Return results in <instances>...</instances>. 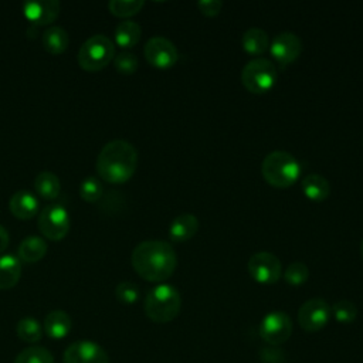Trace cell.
<instances>
[{"instance_id": "cell-1", "label": "cell", "mask_w": 363, "mask_h": 363, "mask_svg": "<svg viewBox=\"0 0 363 363\" xmlns=\"http://www.w3.org/2000/svg\"><path fill=\"white\" fill-rule=\"evenodd\" d=\"M130 262L140 278L149 282H163L173 275L177 255L167 241L146 240L133 248Z\"/></svg>"}, {"instance_id": "cell-2", "label": "cell", "mask_w": 363, "mask_h": 363, "mask_svg": "<svg viewBox=\"0 0 363 363\" xmlns=\"http://www.w3.org/2000/svg\"><path fill=\"white\" fill-rule=\"evenodd\" d=\"M138 166V152L132 143L115 139L104 145L96 157V172L108 183L121 184L128 182Z\"/></svg>"}, {"instance_id": "cell-3", "label": "cell", "mask_w": 363, "mask_h": 363, "mask_svg": "<svg viewBox=\"0 0 363 363\" xmlns=\"http://www.w3.org/2000/svg\"><path fill=\"white\" fill-rule=\"evenodd\" d=\"M182 296L180 292L169 284H159L153 286L145 298L143 309L146 316L156 323L172 322L180 312Z\"/></svg>"}, {"instance_id": "cell-4", "label": "cell", "mask_w": 363, "mask_h": 363, "mask_svg": "<svg viewBox=\"0 0 363 363\" xmlns=\"http://www.w3.org/2000/svg\"><path fill=\"white\" fill-rule=\"evenodd\" d=\"M261 172L268 184L277 189H286L299 179L301 164L291 153L274 150L264 157Z\"/></svg>"}, {"instance_id": "cell-5", "label": "cell", "mask_w": 363, "mask_h": 363, "mask_svg": "<svg viewBox=\"0 0 363 363\" xmlns=\"http://www.w3.org/2000/svg\"><path fill=\"white\" fill-rule=\"evenodd\" d=\"M115 57V45L104 34H95L86 38L78 50V64L84 71L95 72L105 68Z\"/></svg>"}, {"instance_id": "cell-6", "label": "cell", "mask_w": 363, "mask_h": 363, "mask_svg": "<svg viewBox=\"0 0 363 363\" xmlns=\"http://www.w3.org/2000/svg\"><path fill=\"white\" fill-rule=\"evenodd\" d=\"M277 78V67L267 58H254L241 71V82L251 94L268 92L275 85Z\"/></svg>"}, {"instance_id": "cell-7", "label": "cell", "mask_w": 363, "mask_h": 363, "mask_svg": "<svg viewBox=\"0 0 363 363\" xmlns=\"http://www.w3.org/2000/svg\"><path fill=\"white\" fill-rule=\"evenodd\" d=\"M37 225L45 238L61 241L69 231V214L61 204H48L41 210Z\"/></svg>"}, {"instance_id": "cell-8", "label": "cell", "mask_w": 363, "mask_h": 363, "mask_svg": "<svg viewBox=\"0 0 363 363\" xmlns=\"http://www.w3.org/2000/svg\"><path fill=\"white\" fill-rule=\"evenodd\" d=\"M292 333V320L284 311L267 313L259 323V336L271 346L285 343Z\"/></svg>"}, {"instance_id": "cell-9", "label": "cell", "mask_w": 363, "mask_h": 363, "mask_svg": "<svg viewBox=\"0 0 363 363\" xmlns=\"http://www.w3.org/2000/svg\"><path fill=\"white\" fill-rule=\"evenodd\" d=\"M330 316V305L322 298H312L301 305L298 323L305 332H318L328 325Z\"/></svg>"}, {"instance_id": "cell-10", "label": "cell", "mask_w": 363, "mask_h": 363, "mask_svg": "<svg viewBox=\"0 0 363 363\" xmlns=\"http://www.w3.org/2000/svg\"><path fill=\"white\" fill-rule=\"evenodd\" d=\"M247 267L251 278L262 285L275 284L282 274L279 259L268 251H259L252 254L248 259Z\"/></svg>"}, {"instance_id": "cell-11", "label": "cell", "mask_w": 363, "mask_h": 363, "mask_svg": "<svg viewBox=\"0 0 363 363\" xmlns=\"http://www.w3.org/2000/svg\"><path fill=\"white\" fill-rule=\"evenodd\" d=\"M143 54L146 61L152 67L159 69H169L179 60V52L176 45L164 37L149 38L145 44Z\"/></svg>"}, {"instance_id": "cell-12", "label": "cell", "mask_w": 363, "mask_h": 363, "mask_svg": "<svg viewBox=\"0 0 363 363\" xmlns=\"http://www.w3.org/2000/svg\"><path fill=\"white\" fill-rule=\"evenodd\" d=\"M64 363H109V357L96 342L77 340L65 349Z\"/></svg>"}, {"instance_id": "cell-13", "label": "cell", "mask_w": 363, "mask_h": 363, "mask_svg": "<svg viewBox=\"0 0 363 363\" xmlns=\"http://www.w3.org/2000/svg\"><path fill=\"white\" fill-rule=\"evenodd\" d=\"M269 51L274 60L279 65L285 67L292 64L299 57L302 52V41L295 33L282 31L274 37L269 45Z\"/></svg>"}, {"instance_id": "cell-14", "label": "cell", "mask_w": 363, "mask_h": 363, "mask_svg": "<svg viewBox=\"0 0 363 363\" xmlns=\"http://www.w3.org/2000/svg\"><path fill=\"white\" fill-rule=\"evenodd\" d=\"M60 1L43 0V1H27L23 4V13L31 26L40 27L51 24L60 14Z\"/></svg>"}, {"instance_id": "cell-15", "label": "cell", "mask_w": 363, "mask_h": 363, "mask_svg": "<svg viewBox=\"0 0 363 363\" xmlns=\"http://www.w3.org/2000/svg\"><path fill=\"white\" fill-rule=\"evenodd\" d=\"M9 210L18 220H30L38 211V199L28 190H17L10 197Z\"/></svg>"}, {"instance_id": "cell-16", "label": "cell", "mask_w": 363, "mask_h": 363, "mask_svg": "<svg viewBox=\"0 0 363 363\" xmlns=\"http://www.w3.org/2000/svg\"><path fill=\"white\" fill-rule=\"evenodd\" d=\"M199 220L191 213H182L174 217L169 227V235L173 241L182 242L193 238L199 231Z\"/></svg>"}, {"instance_id": "cell-17", "label": "cell", "mask_w": 363, "mask_h": 363, "mask_svg": "<svg viewBox=\"0 0 363 363\" xmlns=\"http://www.w3.org/2000/svg\"><path fill=\"white\" fill-rule=\"evenodd\" d=\"M47 242L40 235H28L23 238L17 248V258L23 262H38L47 254Z\"/></svg>"}, {"instance_id": "cell-18", "label": "cell", "mask_w": 363, "mask_h": 363, "mask_svg": "<svg viewBox=\"0 0 363 363\" xmlns=\"http://www.w3.org/2000/svg\"><path fill=\"white\" fill-rule=\"evenodd\" d=\"M21 278V261L11 254L0 255V289L14 288Z\"/></svg>"}, {"instance_id": "cell-19", "label": "cell", "mask_w": 363, "mask_h": 363, "mask_svg": "<svg viewBox=\"0 0 363 363\" xmlns=\"http://www.w3.org/2000/svg\"><path fill=\"white\" fill-rule=\"evenodd\" d=\"M44 330L51 339H62L71 330V318L64 311H51L44 319Z\"/></svg>"}, {"instance_id": "cell-20", "label": "cell", "mask_w": 363, "mask_h": 363, "mask_svg": "<svg viewBox=\"0 0 363 363\" xmlns=\"http://www.w3.org/2000/svg\"><path fill=\"white\" fill-rule=\"evenodd\" d=\"M301 187L303 194L312 201H323L330 194L329 182L320 174H308L302 179Z\"/></svg>"}, {"instance_id": "cell-21", "label": "cell", "mask_w": 363, "mask_h": 363, "mask_svg": "<svg viewBox=\"0 0 363 363\" xmlns=\"http://www.w3.org/2000/svg\"><path fill=\"white\" fill-rule=\"evenodd\" d=\"M41 43L47 52L57 55V54L64 52L68 48L69 37H68V33L62 27L51 26L43 33Z\"/></svg>"}, {"instance_id": "cell-22", "label": "cell", "mask_w": 363, "mask_h": 363, "mask_svg": "<svg viewBox=\"0 0 363 363\" xmlns=\"http://www.w3.org/2000/svg\"><path fill=\"white\" fill-rule=\"evenodd\" d=\"M34 190L40 197L47 200L58 197L61 191V183L58 176L50 170L40 172L34 179Z\"/></svg>"}, {"instance_id": "cell-23", "label": "cell", "mask_w": 363, "mask_h": 363, "mask_svg": "<svg viewBox=\"0 0 363 363\" xmlns=\"http://www.w3.org/2000/svg\"><path fill=\"white\" fill-rule=\"evenodd\" d=\"M140 34H142V28L136 21L123 20L118 23V26L115 27L113 37H115V43L119 47L130 48L138 44V41L140 40Z\"/></svg>"}, {"instance_id": "cell-24", "label": "cell", "mask_w": 363, "mask_h": 363, "mask_svg": "<svg viewBox=\"0 0 363 363\" xmlns=\"http://www.w3.org/2000/svg\"><path fill=\"white\" fill-rule=\"evenodd\" d=\"M241 45L244 48V51H247L248 54L252 55H259L264 51H267V48L269 47V40H268V34L257 27L248 28L241 38Z\"/></svg>"}, {"instance_id": "cell-25", "label": "cell", "mask_w": 363, "mask_h": 363, "mask_svg": "<svg viewBox=\"0 0 363 363\" xmlns=\"http://www.w3.org/2000/svg\"><path fill=\"white\" fill-rule=\"evenodd\" d=\"M17 336L27 343H37L43 337V326L31 316L21 318L16 326Z\"/></svg>"}, {"instance_id": "cell-26", "label": "cell", "mask_w": 363, "mask_h": 363, "mask_svg": "<svg viewBox=\"0 0 363 363\" xmlns=\"http://www.w3.org/2000/svg\"><path fill=\"white\" fill-rule=\"evenodd\" d=\"M14 363H54V356L45 347L30 346L16 356Z\"/></svg>"}, {"instance_id": "cell-27", "label": "cell", "mask_w": 363, "mask_h": 363, "mask_svg": "<svg viewBox=\"0 0 363 363\" xmlns=\"http://www.w3.org/2000/svg\"><path fill=\"white\" fill-rule=\"evenodd\" d=\"M143 4V0H111L108 3V9L113 16L126 18L139 13Z\"/></svg>"}, {"instance_id": "cell-28", "label": "cell", "mask_w": 363, "mask_h": 363, "mask_svg": "<svg viewBox=\"0 0 363 363\" xmlns=\"http://www.w3.org/2000/svg\"><path fill=\"white\" fill-rule=\"evenodd\" d=\"M309 278V269L305 262L302 261H294L291 262L286 269L284 271V279L288 285L292 286H301L303 285Z\"/></svg>"}, {"instance_id": "cell-29", "label": "cell", "mask_w": 363, "mask_h": 363, "mask_svg": "<svg viewBox=\"0 0 363 363\" xmlns=\"http://www.w3.org/2000/svg\"><path fill=\"white\" fill-rule=\"evenodd\" d=\"M104 187L98 177L88 176L79 184V196L86 203H95L102 197Z\"/></svg>"}, {"instance_id": "cell-30", "label": "cell", "mask_w": 363, "mask_h": 363, "mask_svg": "<svg viewBox=\"0 0 363 363\" xmlns=\"http://www.w3.org/2000/svg\"><path fill=\"white\" fill-rule=\"evenodd\" d=\"M330 309L335 319L343 325L352 323L357 318V306L349 299L337 301Z\"/></svg>"}, {"instance_id": "cell-31", "label": "cell", "mask_w": 363, "mask_h": 363, "mask_svg": "<svg viewBox=\"0 0 363 363\" xmlns=\"http://www.w3.org/2000/svg\"><path fill=\"white\" fill-rule=\"evenodd\" d=\"M115 295L119 302H122L125 305H132V303L138 302L140 292H139V288L136 284H133L130 281H122L116 285Z\"/></svg>"}, {"instance_id": "cell-32", "label": "cell", "mask_w": 363, "mask_h": 363, "mask_svg": "<svg viewBox=\"0 0 363 363\" xmlns=\"http://www.w3.org/2000/svg\"><path fill=\"white\" fill-rule=\"evenodd\" d=\"M113 65H115L118 72L129 75V74H133L138 69L139 61H138V57L133 52L122 51V52H119L118 55L113 57Z\"/></svg>"}, {"instance_id": "cell-33", "label": "cell", "mask_w": 363, "mask_h": 363, "mask_svg": "<svg viewBox=\"0 0 363 363\" xmlns=\"http://www.w3.org/2000/svg\"><path fill=\"white\" fill-rule=\"evenodd\" d=\"M197 7L204 16L214 17L221 11L223 3L220 0H203V1L197 3Z\"/></svg>"}, {"instance_id": "cell-34", "label": "cell", "mask_w": 363, "mask_h": 363, "mask_svg": "<svg viewBox=\"0 0 363 363\" xmlns=\"http://www.w3.org/2000/svg\"><path fill=\"white\" fill-rule=\"evenodd\" d=\"M9 241H10L9 231H7V230L0 224V254L7 248Z\"/></svg>"}, {"instance_id": "cell-35", "label": "cell", "mask_w": 363, "mask_h": 363, "mask_svg": "<svg viewBox=\"0 0 363 363\" xmlns=\"http://www.w3.org/2000/svg\"><path fill=\"white\" fill-rule=\"evenodd\" d=\"M360 255L363 258V240H362V244H360Z\"/></svg>"}]
</instances>
